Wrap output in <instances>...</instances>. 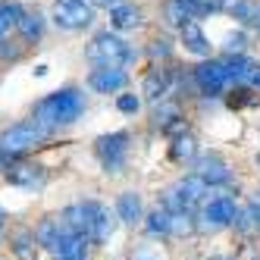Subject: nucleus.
I'll return each mask as SVG.
<instances>
[{
    "mask_svg": "<svg viewBox=\"0 0 260 260\" xmlns=\"http://www.w3.org/2000/svg\"><path fill=\"white\" fill-rule=\"evenodd\" d=\"M204 194H207V182L191 173V176L179 179L176 185H170V188L163 191L160 207H166L170 213H191L194 216V210L204 204Z\"/></svg>",
    "mask_w": 260,
    "mask_h": 260,
    "instance_id": "20e7f679",
    "label": "nucleus"
},
{
    "mask_svg": "<svg viewBox=\"0 0 260 260\" xmlns=\"http://www.w3.org/2000/svg\"><path fill=\"white\" fill-rule=\"evenodd\" d=\"M128 85V72L122 66H94L88 76V88L94 94H119Z\"/></svg>",
    "mask_w": 260,
    "mask_h": 260,
    "instance_id": "f8f14e48",
    "label": "nucleus"
},
{
    "mask_svg": "<svg viewBox=\"0 0 260 260\" xmlns=\"http://www.w3.org/2000/svg\"><path fill=\"white\" fill-rule=\"evenodd\" d=\"M116 216L122 226H141L144 222V204H141V194L138 191H122L116 198Z\"/></svg>",
    "mask_w": 260,
    "mask_h": 260,
    "instance_id": "2eb2a0df",
    "label": "nucleus"
},
{
    "mask_svg": "<svg viewBox=\"0 0 260 260\" xmlns=\"http://www.w3.org/2000/svg\"><path fill=\"white\" fill-rule=\"evenodd\" d=\"M173 88V72L163 69V66H154L151 72L144 76V85H141V94L151 101V104H160Z\"/></svg>",
    "mask_w": 260,
    "mask_h": 260,
    "instance_id": "4468645a",
    "label": "nucleus"
},
{
    "mask_svg": "<svg viewBox=\"0 0 260 260\" xmlns=\"http://www.w3.org/2000/svg\"><path fill=\"white\" fill-rule=\"evenodd\" d=\"M0 235H4V210H0Z\"/></svg>",
    "mask_w": 260,
    "mask_h": 260,
    "instance_id": "f704fd0d",
    "label": "nucleus"
},
{
    "mask_svg": "<svg viewBox=\"0 0 260 260\" xmlns=\"http://www.w3.org/2000/svg\"><path fill=\"white\" fill-rule=\"evenodd\" d=\"M163 19H166V25L182 28L191 19H198V10L191 0H163Z\"/></svg>",
    "mask_w": 260,
    "mask_h": 260,
    "instance_id": "a211bd4d",
    "label": "nucleus"
},
{
    "mask_svg": "<svg viewBox=\"0 0 260 260\" xmlns=\"http://www.w3.org/2000/svg\"><path fill=\"white\" fill-rule=\"evenodd\" d=\"M50 135H53V128H47L44 122H38L31 116V119H22V122H16V125L0 132V151L13 154V157H22V154L35 151V147L47 144Z\"/></svg>",
    "mask_w": 260,
    "mask_h": 260,
    "instance_id": "f03ea898",
    "label": "nucleus"
},
{
    "mask_svg": "<svg viewBox=\"0 0 260 260\" xmlns=\"http://www.w3.org/2000/svg\"><path fill=\"white\" fill-rule=\"evenodd\" d=\"M91 4H98V7H116V4H122V0H91Z\"/></svg>",
    "mask_w": 260,
    "mask_h": 260,
    "instance_id": "473e14b6",
    "label": "nucleus"
},
{
    "mask_svg": "<svg viewBox=\"0 0 260 260\" xmlns=\"http://www.w3.org/2000/svg\"><path fill=\"white\" fill-rule=\"evenodd\" d=\"M53 260H69V257H53Z\"/></svg>",
    "mask_w": 260,
    "mask_h": 260,
    "instance_id": "4c0bfd02",
    "label": "nucleus"
},
{
    "mask_svg": "<svg viewBox=\"0 0 260 260\" xmlns=\"http://www.w3.org/2000/svg\"><path fill=\"white\" fill-rule=\"evenodd\" d=\"M88 245H91V241H88L85 235L66 229V232L60 235V241L53 245L50 254H53V257H69V260H88Z\"/></svg>",
    "mask_w": 260,
    "mask_h": 260,
    "instance_id": "dca6fc26",
    "label": "nucleus"
},
{
    "mask_svg": "<svg viewBox=\"0 0 260 260\" xmlns=\"http://www.w3.org/2000/svg\"><path fill=\"white\" fill-rule=\"evenodd\" d=\"M191 173L198 179L207 182V188H219V185H229L232 182V170H229V163L222 160L216 151H204L191 160Z\"/></svg>",
    "mask_w": 260,
    "mask_h": 260,
    "instance_id": "9d476101",
    "label": "nucleus"
},
{
    "mask_svg": "<svg viewBox=\"0 0 260 260\" xmlns=\"http://www.w3.org/2000/svg\"><path fill=\"white\" fill-rule=\"evenodd\" d=\"M82 204H85V235L94 248H104L113 238V232L119 226V216H116V210L110 213V207L101 201H82Z\"/></svg>",
    "mask_w": 260,
    "mask_h": 260,
    "instance_id": "39448f33",
    "label": "nucleus"
},
{
    "mask_svg": "<svg viewBox=\"0 0 260 260\" xmlns=\"http://www.w3.org/2000/svg\"><path fill=\"white\" fill-rule=\"evenodd\" d=\"M251 88H254V91H260V69L254 72V79H251Z\"/></svg>",
    "mask_w": 260,
    "mask_h": 260,
    "instance_id": "72a5a7b5",
    "label": "nucleus"
},
{
    "mask_svg": "<svg viewBox=\"0 0 260 260\" xmlns=\"http://www.w3.org/2000/svg\"><path fill=\"white\" fill-rule=\"evenodd\" d=\"M222 63H226L232 82H238V85H251L254 72L260 69V63H257V60H251L248 53H226V57H222Z\"/></svg>",
    "mask_w": 260,
    "mask_h": 260,
    "instance_id": "f3484780",
    "label": "nucleus"
},
{
    "mask_svg": "<svg viewBox=\"0 0 260 260\" xmlns=\"http://www.w3.org/2000/svg\"><path fill=\"white\" fill-rule=\"evenodd\" d=\"M154 128H160L163 135H182L185 132V116H182V110L176 104H166V98L154 107Z\"/></svg>",
    "mask_w": 260,
    "mask_h": 260,
    "instance_id": "ddd939ff",
    "label": "nucleus"
},
{
    "mask_svg": "<svg viewBox=\"0 0 260 260\" xmlns=\"http://www.w3.org/2000/svg\"><path fill=\"white\" fill-rule=\"evenodd\" d=\"M144 232L151 238H170L173 235V213L166 207H157L144 216Z\"/></svg>",
    "mask_w": 260,
    "mask_h": 260,
    "instance_id": "5701e85b",
    "label": "nucleus"
},
{
    "mask_svg": "<svg viewBox=\"0 0 260 260\" xmlns=\"http://www.w3.org/2000/svg\"><path fill=\"white\" fill-rule=\"evenodd\" d=\"M144 22V13L138 7H128V4H116L110 7V25H113L116 31H132Z\"/></svg>",
    "mask_w": 260,
    "mask_h": 260,
    "instance_id": "aec40b11",
    "label": "nucleus"
},
{
    "mask_svg": "<svg viewBox=\"0 0 260 260\" xmlns=\"http://www.w3.org/2000/svg\"><path fill=\"white\" fill-rule=\"evenodd\" d=\"M179 31H182V44H185L188 53H194V57H201V60L210 57V41H207V35H204L198 19H191L188 25H182Z\"/></svg>",
    "mask_w": 260,
    "mask_h": 260,
    "instance_id": "6ab92c4d",
    "label": "nucleus"
},
{
    "mask_svg": "<svg viewBox=\"0 0 260 260\" xmlns=\"http://www.w3.org/2000/svg\"><path fill=\"white\" fill-rule=\"evenodd\" d=\"M125 260H170V254H166L163 245H157V241L144 238V241H132V248H128Z\"/></svg>",
    "mask_w": 260,
    "mask_h": 260,
    "instance_id": "b1692460",
    "label": "nucleus"
},
{
    "mask_svg": "<svg viewBox=\"0 0 260 260\" xmlns=\"http://www.w3.org/2000/svg\"><path fill=\"white\" fill-rule=\"evenodd\" d=\"M235 216H238V204H235V198H229V194H216V198H210V201H204L198 229H207V232L229 229L232 222H235Z\"/></svg>",
    "mask_w": 260,
    "mask_h": 260,
    "instance_id": "1a4fd4ad",
    "label": "nucleus"
},
{
    "mask_svg": "<svg viewBox=\"0 0 260 260\" xmlns=\"http://www.w3.org/2000/svg\"><path fill=\"white\" fill-rule=\"evenodd\" d=\"M85 113V94L79 88H60V91H50L47 98H41L38 104H35V119L44 122L47 128H66L72 122H79Z\"/></svg>",
    "mask_w": 260,
    "mask_h": 260,
    "instance_id": "f257e3e1",
    "label": "nucleus"
},
{
    "mask_svg": "<svg viewBox=\"0 0 260 260\" xmlns=\"http://www.w3.org/2000/svg\"><path fill=\"white\" fill-rule=\"evenodd\" d=\"M151 53H154V57H160V60H166V57L173 53L170 38H154V41H151Z\"/></svg>",
    "mask_w": 260,
    "mask_h": 260,
    "instance_id": "7c9ffc66",
    "label": "nucleus"
},
{
    "mask_svg": "<svg viewBox=\"0 0 260 260\" xmlns=\"http://www.w3.org/2000/svg\"><path fill=\"white\" fill-rule=\"evenodd\" d=\"M10 248H13V254L19 260H38V238H35V232H28V229L16 232L13 241H10Z\"/></svg>",
    "mask_w": 260,
    "mask_h": 260,
    "instance_id": "393cba45",
    "label": "nucleus"
},
{
    "mask_svg": "<svg viewBox=\"0 0 260 260\" xmlns=\"http://www.w3.org/2000/svg\"><path fill=\"white\" fill-rule=\"evenodd\" d=\"M16 31H19V38L25 44H38L44 38V16L38 10H25L22 19H19V25H16Z\"/></svg>",
    "mask_w": 260,
    "mask_h": 260,
    "instance_id": "4be33fe9",
    "label": "nucleus"
},
{
    "mask_svg": "<svg viewBox=\"0 0 260 260\" xmlns=\"http://www.w3.org/2000/svg\"><path fill=\"white\" fill-rule=\"evenodd\" d=\"M66 229H69V226L63 222V216H47V219L38 222V229H35V238H38V245H41L44 251H53V245L60 241V235H63Z\"/></svg>",
    "mask_w": 260,
    "mask_h": 260,
    "instance_id": "412c9836",
    "label": "nucleus"
},
{
    "mask_svg": "<svg viewBox=\"0 0 260 260\" xmlns=\"http://www.w3.org/2000/svg\"><path fill=\"white\" fill-rule=\"evenodd\" d=\"M254 163H257V166H260V151H257V157H254Z\"/></svg>",
    "mask_w": 260,
    "mask_h": 260,
    "instance_id": "e433bc0d",
    "label": "nucleus"
},
{
    "mask_svg": "<svg viewBox=\"0 0 260 260\" xmlns=\"http://www.w3.org/2000/svg\"><path fill=\"white\" fill-rule=\"evenodd\" d=\"M50 19L63 31H82L94 22V4L91 0H53Z\"/></svg>",
    "mask_w": 260,
    "mask_h": 260,
    "instance_id": "423d86ee",
    "label": "nucleus"
},
{
    "mask_svg": "<svg viewBox=\"0 0 260 260\" xmlns=\"http://www.w3.org/2000/svg\"><path fill=\"white\" fill-rule=\"evenodd\" d=\"M128 141H132V135H128V132H110V135H101V138L94 141V157L101 160L104 173L116 176V173L125 170Z\"/></svg>",
    "mask_w": 260,
    "mask_h": 260,
    "instance_id": "0eeeda50",
    "label": "nucleus"
},
{
    "mask_svg": "<svg viewBox=\"0 0 260 260\" xmlns=\"http://www.w3.org/2000/svg\"><path fill=\"white\" fill-rule=\"evenodd\" d=\"M248 216H251V222H254V229H260V191L251 198V204H248Z\"/></svg>",
    "mask_w": 260,
    "mask_h": 260,
    "instance_id": "2f4dec72",
    "label": "nucleus"
},
{
    "mask_svg": "<svg viewBox=\"0 0 260 260\" xmlns=\"http://www.w3.org/2000/svg\"><path fill=\"white\" fill-rule=\"evenodd\" d=\"M194 85L204 98H219L222 91H226L232 85V76H229V69L222 60H210V57H204L198 66H194Z\"/></svg>",
    "mask_w": 260,
    "mask_h": 260,
    "instance_id": "6e6552de",
    "label": "nucleus"
},
{
    "mask_svg": "<svg viewBox=\"0 0 260 260\" xmlns=\"http://www.w3.org/2000/svg\"><path fill=\"white\" fill-rule=\"evenodd\" d=\"M22 13H25V10H22L19 0H0V38H4V35H10V28L19 25Z\"/></svg>",
    "mask_w": 260,
    "mask_h": 260,
    "instance_id": "a878e982",
    "label": "nucleus"
},
{
    "mask_svg": "<svg viewBox=\"0 0 260 260\" xmlns=\"http://www.w3.org/2000/svg\"><path fill=\"white\" fill-rule=\"evenodd\" d=\"M251 260H260V254H254V257H251Z\"/></svg>",
    "mask_w": 260,
    "mask_h": 260,
    "instance_id": "58836bf2",
    "label": "nucleus"
},
{
    "mask_svg": "<svg viewBox=\"0 0 260 260\" xmlns=\"http://www.w3.org/2000/svg\"><path fill=\"white\" fill-rule=\"evenodd\" d=\"M85 57H88V63H94V66H128L135 60V50H132V44H128L125 38H119V35L98 31L94 38L88 41Z\"/></svg>",
    "mask_w": 260,
    "mask_h": 260,
    "instance_id": "7ed1b4c3",
    "label": "nucleus"
},
{
    "mask_svg": "<svg viewBox=\"0 0 260 260\" xmlns=\"http://www.w3.org/2000/svg\"><path fill=\"white\" fill-rule=\"evenodd\" d=\"M257 13H260V7L254 4V0H235V4L229 7V16L238 19L241 25H254L257 22Z\"/></svg>",
    "mask_w": 260,
    "mask_h": 260,
    "instance_id": "cd10ccee",
    "label": "nucleus"
},
{
    "mask_svg": "<svg viewBox=\"0 0 260 260\" xmlns=\"http://www.w3.org/2000/svg\"><path fill=\"white\" fill-rule=\"evenodd\" d=\"M245 44H248V38L241 31H235L226 38V53H245Z\"/></svg>",
    "mask_w": 260,
    "mask_h": 260,
    "instance_id": "c756f323",
    "label": "nucleus"
},
{
    "mask_svg": "<svg viewBox=\"0 0 260 260\" xmlns=\"http://www.w3.org/2000/svg\"><path fill=\"white\" fill-rule=\"evenodd\" d=\"M116 110H119V113H125V116H135L138 110H141V98L138 94H119L116 98Z\"/></svg>",
    "mask_w": 260,
    "mask_h": 260,
    "instance_id": "c85d7f7f",
    "label": "nucleus"
},
{
    "mask_svg": "<svg viewBox=\"0 0 260 260\" xmlns=\"http://www.w3.org/2000/svg\"><path fill=\"white\" fill-rule=\"evenodd\" d=\"M7 182L16 185V188H25V191H41L44 185H47V170L38 163H22L19 157H16L7 170H4Z\"/></svg>",
    "mask_w": 260,
    "mask_h": 260,
    "instance_id": "9b49d317",
    "label": "nucleus"
},
{
    "mask_svg": "<svg viewBox=\"0 0 260 260\" xmlns=\"http://www.w3.org/2000/svg\"><path fill=\"white\" fill-rule=\"evenodd\" d=\"M254 25H257V31H260V13H257V22H254Z\"/></svg>",
    "mask_w": 260,
    "mask_h": 260,
    "instance_id": "c9c22d12",
    "label": "nucleus"
},
{
    "mask_svg": "<svg viewBox=\"0 0 260 260\" xmlns=\"http://www.w3.org/2000/svg\"><path fill=\"white\" fill-rule=\"evenodd\" d=\"M170 154H173V160L176 163H185V160H194L198 157V147H194V138L188 135V132H182L176 141H173V147H170Z\"/></svg>",
    "mask_w": 260,
    "mask_h": 260,
    "instance_id": "bb28decb",
    "label": "nucleus"
}]
</instances>
